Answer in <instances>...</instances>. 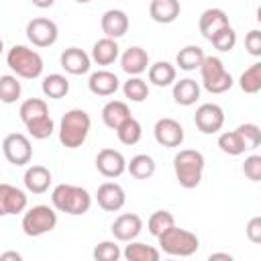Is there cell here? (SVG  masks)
Masks as SVG:
<instances>
[{"label":"cell","instance_id":"1","mask_svg":"<svg viewBox=\"0 0 261 261\" xmlns=\"http://www.w3.org/2000/svg\"><path fill=\"white\" fill-rule=\"evenodd\" d=\"M51 204L59 212H65L71 216H82L90 210L92 196L86 188L71 186V184H59L51 192Z\"/></svg>","mask_w":261,"mask_h":261},{"label":"cell","instance_id":"2","mask_svg":"<svg viewBox=\"0 0 261 261\" xmlns=\"http://www.w3.org/2000/svg\"><path fill=\"white\" fill-rule=\"evenodd\" d=\"M92 120L90 114L82 108H71L63 114L61 122H59V143L65 149H77L84 145V141L88 139Z\"/></svg>","mask_w":261,"mask_h":261},{"label":"cell","instance_id":"3","mask_svg":"<svg viewBox=\"0 0 261 261\" xmlns=\"http://www.w3.org/2000/svg\"><path fill=\"white\" fill-rule=\"evenodd\" d=\"M204 155L196 149H181L173 157V171L181 188L192 190L198 188L204 173Z\"/></svg>","mask_w":261,"mask_h":261},{"label":"cell","instance_id":"4","mask_svg":"<svg viewBox=\"0 0 261 261\" xmlns=\"http://www.w3.org/2000/svg\"><path fill=\"white\" fill-rule=\"evenodd\" d=\"M159 247L163 253L171 255V257H190L200 249V241L194 232L179 228V226H169L167 230H163L159 237Z\"/></svg>","mask_w":261,"mask_h":261},{"label":"cell","instance_id":"5","mask_svg":"<svg viewBox=\"0 0 261 261\" xmlns=\"http://www.w3.org/2000/svg\"><path fill=\"white\" fill-rule=\"evenodd\" d=\"M6 63L18 77L24 80H35L43 73V57L35 49H29L24 45H14L12 49H8Z\"/></svg>","mask_w":261,"mask_h":261},{"label":"cell","instance_id":"6","mask_svg":"<svg viewBox=\"0 0 261 261\" xmlns=\"http://www.w3.org/2000/svg\"><path fill=\"white\" fill-rule=\"evenodd\" d=\"M202 73V86L210 92V94H224L232 88L234 80L232 75L224 69V63L220 57L214 55H206L202 65L198 67Z\"/></svg>","mask_w":261,"mask_h":261},{"label":"cell","instance_id":"7","mask_svg":"<svg viewBox=\"0 0 261 261\" xmlns=\"http://www.w3.org/2000/svg\"><path fill=\"white\" fill-rule=\"evenodd\" d=\"M20 226H22V232L27 237L47 234L57 226V212L51 206H45V204L33 206L22 214Z\"/></svg>","mask_w":261,"mask_h":261},{"label":"cell","instance_id":"8","mask_svg":"<svg viewBox=\"0 0 261 261\" xmlns=\"http://www.w3.org/2000/svg\"><path fill=\"white\" fill-rule=\"evenodd\" d=\"M2 153H4L6 161L12 163V165H16V167L27 165L33 159L31 141L22 133H10V135H6L4 141H2Z\"/></svg>","mask_w":261,"mask_h":261},{"label":"cell","instance_id":"9","mask_svg":"<svg viewBox=\"0 0 261 261\" xmlns=\"http://www.w3.org/2000/svg\"><path fill=\"white\" fill-rule=\"evenodd\" d=\"M59 37V29L51 18H33L27 24V39L35 47H51Z\"/></svg>","mask_w":261,"mask_h":261},{"label":"cell","instance_id":"10","mask_svg":"<svg viewBox=\"0 0 261 261\" xmlns=\"http://www.w3.org/2000/svg\"><path fill=\"white\" fill-rule=\"evenodd\" d=\"M194 122H196L200 133L214 135L224 124V110L218 104H214V102H206V104L198 106V110L194 114Z\"/></svg>","mask_w":261,"mask_h":261},{"label":"cell","instance_id":"11","mask_svg":"<svg viewBox=\"0 0 261 261\" xmlns=\"http://www.w3.org/2000/svg\"><path fill=\"white\" fill-rule=\"evenodd\" d=\"M153 135H155V141L167 149L179 147L184 143V126L175 118H167V116L159 118L153 126Z\"/></svg>","mask_w":261,"mask_h":261},{"label":"cell","instance_id":"12","mask_svg":"<svg viewBox=\"0 0 261 261\" xmlns=\"http://www.w3.org/2000/svg\"><path fill=\"white\" fill-rule=\"evenodd\" d=\"M96 202L106 212H118L124 206V202H126V194H124V190H122L120 184H116V181H104L96 190Z\"/></svg>","mask_w":261,"mask_h":261},{"label":"cell","instance_id":"13","mask_svg":"<svg viewBox=\"0 0 261 261\" xmlns=\"http://www.w3.org/2000/svg\"><path fill=\"white\" fill-rule=\"evenodd\" d=\"M27 194L10 184H0V216L20 214L27 208Z\"/></svg>","mask_w":261,"mask_h":261},{"label":"cell","instance_id":"14","mask_svg":"<svg viewBox=\"0 0 261 261\" xmlns=\"http://www.w3.org/2000/svg\"><path fill=\"white\" fill-rule=\"evenodd\" d=\"M96 169L104 177H118L126 171V159L116 149H102L96 155Z\"/></svg>","mask_w":261,"mask_h":261},{"label":"cell","instance_id":"15","mask_svg":"<svg viewBox=\"0 0 261 261\" xmlns=\"http://www.w3.org/2000/svg\"><path fill=\"white\" fill-rule=\"evenodd\" d=\"M112 234L116 241H122V243H128V241H135L139 237V232L143 230V220L139 214L135 212H126V214H120L114 222H112Z\"/></svg>","mask_w":261,"mask_h":261},{"label":"cell","instance_id":"16","mask_svg":"<svg viewBox=\"0 0 261 261\" xmlns=\"http://www.w3.org/2000/svg\"><path fill=\"white\" fill-rule=\"evenodd\" d=\"M59 63H61V67H63L67 73H71V75H82V73H88V71H90L92 59H90V55H88L84 49H80V47H69V49H65V51L61 53Z\"/></svg>","mask_w":261,"mask_h":261},{"label":"cell","instance_id":"17","mask_svg":"<svg viewBox=\"0 0 261 261\" xmlns=\"http://www.w3.org/2000/svg\"><path fill=\"white\" fill-rule=\"evenodd\" d=\"M100 27H102V33L110 39H120L122 35H126L128 31V16L126 12L118 10V8H110L102 14L100 18Z\"/></svg>","mask_w":261,"mask_h":261},{"label":"cell","instance_id":"18","mask_svg":"<svg viewBox=\"0 0 261 261\" xmlns=\"http://www.w3.org/2000/svg\"><path fill=\"white\" fill-rule=\"evenodd\" d=\"M228 16L222 8H206L202 14H200V20H198V27H200V33L204 39H212L214 33H218L220 29L228 27Z\"/></svg>","mask_w":261,"mask_h":261},{"label":"cell","instance_id":"19","mask_svg":"<svg viewBox=\"0 0 261 261\" xmlns=\"http://www.w3.org/2000/svg\"><path fill=\"white\" fill-rule=\"evenodd\" d=\"M120 67L128 75H141L149 67V53L143 47H128L120 55Z\"/></svg>","mask_w":261,"mask_h":261},{"label":"cell","instance_id":"20","mask_svg":"<svg viewBox=\"0 0 261 261\" xmlns=\"http://www.w3.org/2000/svg\"><path fill=\"white\" fill-rule=\"evenodd\" d=\"M88 88L96 96H112L120 88V80L116 77V73H112L108 69H98L90 75Z\"/></svg>","mask_w":261,"mask_h":261},{"label":"cell","instance_id":"21","mask_svg":"<svg viewBox=\"0 0 261 261\" xmlns=\"http://www.w3.org/2000/svg\"><path fill=\"white\" fill-rule=\"evenodd\" d=\"M22 181H24V188L31 194H45L51 186V171L43 165H31L24 171Z\"/></svg>","mask_w":261,"mask_h":261},{"label":"cell","instance_id":"22","mask_svg":"<svg viewBox=\"0 0 261 261\" xmlns=\"http://www.w3.org/2000/svg\"><path fill=\"white\" fill-rule=\"evenodd\" d=\"M179 0H151L149 16L159 24H169L179 16Z\"/></svg>","mask_w":261,"mask_h":261},{"label":"cell","instance_id":"23","mask_svg":"<svg viewBox=\"0 0 261 261\" xmlns=\"http://www.w3.org/2000/svg\"><path fill=\"white\" fill-rule=\"evenodd\" d=\"M118 53H120V47L116 43V39H110V37H104V39H98L92 47V55L90 59L98 65H110L118 59Z\"/></svg>","mask_w":261,"mask_h":261},{"label":"cell","instance_id":"24","mask_svg":"<svg viewBox=\"0 0 261 261\" xmlns=\"http://www.w3.org/2000/svg\"><path fill=\"white\" fill-rule=\"evenodd\" d=\"M200 98V84L192 77H184L179 82H173V100L179 106H192Z\"/></svg>","mask_w":261,"mask_h":261},{"label":"cell","instance_id":"25","mask_svg":"<svg viewBox=\"0 0 261 261\" xmlns=\"http://www.w3.org/2000/svg\"><path fill=\"white\" fill-rule=\"evenodd\" d=\"M128 116H130V108H128L126 102H122V100H110V102H106L104 108H102V120H104V124H106L108 128H114V130H116Z\"/></svg>","mask_w":261,"mask_h":261},{"label":"cell","instance_id":"26","mask_svg":"<svg viewBox=\"0 0 261 261\" xmlns=\"http://www.w3.org/2000/svg\"><path fill=\"white\" fill-rule=\"evenodd\" d=\"M122 255L126 261H159V257H161L159 249L145 245V243H139V241H128Z\"/></svg>","mask_w":261,"mask_h":261},{"label":"cell","instance_id":"27","mask_svg":"<svg viewBox=\"0 0 261 261\" xmlns=\"http://www.w3.org/2000/svg\"><path fill=\"white\" fill-rule=\"evenodd\" d=\"M175 67L169 61H157L149 65V82L157 88H167L175 82Z\"/></svg>","mask_w":261,"mask_h":261},{"label":"cell","instance_id":"28","mask_svg":"<svg viewBox=\"0 0 261 261\" xmlns=\"http://www.w3.org/2000/svg\"><path fill=\"white\" fill-rule=\"evenodd\" d=\"M41 90L47 98L51 100H61L63 96H67L69 92V82L65 75L61 73H49L43 77V84H41Z\"/></svg>","mask_w":261,"mask_h":261},{"label":"cell","instance_id":"29","mask_svg":"<svg viewBox=\"0 0 261 261\" xmlns=\"http://www.w3.org/2000/svg\"><path fill=\"white\" fill-rule=\"evenodd\" d=\"M204 51L198 47V45H186L184 49H179V53L175 55V63L179 69L184 71H194L202 65L204 61Z\"/></svg>","mask_w":261,"mask_h":261},{"label":"cell","instance_id":"30","mask_svg":"<svg viewBox=\"0 0 261 261\" xmlns=\"http://www.w3.org/2000/svg\"><path fill=\"white\" fill-rule=\"evenodd\" d=\"M126 171L135 179H149L155 173V159L147 153H139L126 163Z\"/></svg>","mask_w":261,"mask_h":261},{"label":"cell","instance_id":"31","mask_svg":"<svg viewBox=\"0 0 261 261\" xmlns=\"http://www.w3.org/2000/svg\"><path fill=\"white\" fill-rule=\"evenodd\" d=\"M18 114H20V120L24 124H29V122H33L37 118L47 116L49 114V108H47V102L45 100H41V98H29V100H24L20 104Z\"/></svg>","mask_w":261,"mask_h":261},{"label":"cell","instance_id":"32","mask_svg":"<svg viewBox=\"0 0 261 261\" xmlns=\"http://www.w3.org/2000/svg\"><path fill=\"white\" fill-rule=\"evenodd\" d=\"M116 137H118V141L122 143V145H137L139 141H141V137H143V126H141V122L137 120V118H133V116H128L118 128H116Z\"/></svg>","mask_w":261,"mask_h":261},{"label":"cell","instance_id":"33","mask_svg":"<svg viewBox=\"0 0 261 261\" xmlns=\"http://www.w3.org/2000/svg\"><path fill=\"white\" fill-rule=\"evenodd\" d=\"M122 92H124V98H128L130 102H145L149 98V86L139 75H130L124 82Z\"/></svg>","mask_w":261,"mask_h":261},{"label":"cell","instance_id":"34","mask_svg":"<svg viewBox=\"0 0 261 261\" xmlns=\"http://www.w3.org/2000/svg\"><path fill=\"white\" fill-rule=\"evenodd\" d=\"M22 94V86L16 75H0V102L14 104Z\"/></svg>","mask_w":261,"mask_h":261},{"label":"cell","instance_id":"35","mask_svg":"<svg viewBox=\"0 0 261 261\" xmlns=\"http://www.w3.org/2000/svg\"><path fill=\"white\" fill-rule=\"evenodd\" d=\"M239 86L245 94H257L261 90V63H253L249 69H245L239 77Z\"/></svg>","mask_w":261,"mask_h":261},{"label":"cell","instance_id":"36","mask_svg":"<svg viewBox=\"0 0 261 261\" xmlns=\"http://www.w3.org/2000/svg\"><path fill=\"white\" fill-rule=\"evenodd\" d=\"M218 147H220L222 153L232 155V157L243 155V153L247 151V147H245V143H243V139H241V135H239L237 130H226V133H222V135L218 137Z\"/></svg>","mask_w":261,"mask_h":261},{"label":"cell","instance_id":"37","mask_svg":"<svg viewBox=\"0 0 261 261\" xmlns=\"http://www.w3.org/2000/svg\"><path fill=\"white\" fill-rule=\"evenodd\" d=\"M173 224H175V218H173V214L167 212V210H157V212H153V214L149 216V220H147V228H149V232H151L153 237H159L163 230H167V228L173 226Z\"/></svg>","mask_w":261,"mask_h":261},{"label":"cell","instance_id":"38","mask_svg":"<svg viewBox=\"0 0 261 261\" xmlns=\"http://www.w3.org/2000/svg\"><path fill=\"white\" fill-rule=\"evenodd\" d=\"M24 126H27V130H29V135H31L33 139H39V141L49 139V137L53 135V130H55L53 118H51L49 114L43 116V118H37V120H33V122H29V124H24Z\"/></svg>","mask_w":261,"mask_h":261},{"label":"cell","instance_id":"39","mask_svg":"<svg viewBox=\"0 0 261 261\" xmlns=\"http://www.w3.org/2000/svg\"><path fill=\"white\" fill-rule=\"evenodd\" d=\"M210 43L214 45V49L226 53V51L234 49V45H237V33H234V29L228 24V27L220 29L218 33H214L212 39H210Z\"/></svg>","mask_w":261,"mask_h":261},{"label":"cell","instance_id":"40","mask_svg":"<svg viewBox=\"0 0 261 261\" xmlns=\"http://www.w3.org/2000/svg\"><path fill=\"white\" fill-rule=\"evenodd\" d=\"M234 130L241 135V139H243L247 151H253V149L259 147V143H261V128H259L257 124H253V122H245V124H239Z\"/></svg>","mask_w":261,"mask_h":261},{"label":"cell","instance_id":"41","mask_svg":"<svg viewBox=\"0 0 261 261\" xmlns=\"http://www.w3.org/2000/svg\"><path fill=\"white\" fill-rule=\"evenodd\" d=\"M92 255H94L96 261H118V257L122 255V251H120V247H118L116 243H112V241H102V243H98V245L94 247Z\"/></svg>","mask_w":261,"mask_h":261},{"label":"cell","instance_id":"42","mask_svg":"<svg viewBox=\"0 0 261 261\" xmlns=\"http://www.w3.org/2000/svg\"><path fill=\"white\" fill-rule=\"evenodd\" d=\"M243 173L251 181H259L261 179V155H249L243 163Z\"/></svg>","mask_w":261,"mask_h":261},{"label":"cell","instance_id":"43","mask_svg":"<svg viewBox=\"0 0 261 261\" xmlns=\"http://www.w3.org/2000/svg\"><path fill=\"white\" fill-rule=\"evenodd\" d=\"M245 49L251 55H255V57L261 55V31L253 29V31L247 33V37H245Z\"/></svg>","mask_w":261,"mask_h":261},{"label":"cell","instance_id":"44","mask_svg":"<svg viewBox=\"0 0 261 261\" xmlns=\"http://www.w3.org/2000/svg\"><path fill=\"white\" fill-rule=\"evenodd\" d=\"M247 239L251 243H261V216H253L247 224Z\"/></svg>","mask_w":261,"mask_h":261},{"label":"cell","instance_id":"45","mask_svg":"<svg viewBox=\"0 0 261 261\" xmlns=\"http://www.w3.org/2000/svg\"><path fill=\"white\" fill-rule=\"evenodd\" d=\"M0 259H2V261H6V259H16V261H20L22 257H20V253H16V251H6V253L0 255Z\"/></svg>","mask_w":261,"mask_h":261},{"label":"cell","instance_id":"46","mask_svg":"<svg viewBox=\"0 0 261 261\" xmlns=\"http://www.w3.org/2000/svg\"><path fill=\"white\" fill-rule=\"evenodd\" d=\"M37 8H49V6H53L55 4V0H31Z\"/></svg>","mask_w":261,"mask_h":261},{"label":"cell","instance_id":"47","mask_svg":"<svg viewBox=\"0 0 261 261\" xmlns=\"http://www.w3.org/2000/svg\"><path fill=\"white\" fill-rule=\"evenodd\" d=\"M214 259H224V261H230V259H232V255H228V253H212V255H210V261H214Z\"/></svg>","mask_w":261,"mask_h":261},{"label":"cell","instance_id":"48","mask_svg":"<svg viewBox=\"0 0 261 261\" xmlns=\"http://www.w3.org/2000/svg\"><path fill=\"white\" fill-rule=\"evenodd\" d=\"M75 2H80V4H88L90 0H75Z\"/></svg>","mask_w":261,"mask_h":261},{"label":"cell","instance_id":"49","mask_svg":"<svg viewBox=\"0 0 261 261\" xmlns=\"http://www.w3.org/2000/svg\"><path fill=\"white\" fill-rule=\"evenodd\" d=\"M2 49H4V43H2V39H0V53H2Z\"/></svg>","mask_w":261,"mask_h":261}]
</instances>
